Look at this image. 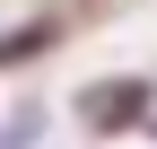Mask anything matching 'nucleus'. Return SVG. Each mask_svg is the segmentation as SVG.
<instances>
[{
    "instance_id": "nucleus-1",
    "label": "nucleus",
    "mask_w": 157,
    "mask_h": 149,
    "mask_svg": "<svg viewBox=\"0 0 157 149\" xmlns=\"http://www.w3.org/2000/svg\"><path fill=\"white\" fill-rule=\"evenodd\" d=\"M140 97H148L140 79H122V88H87L78 114H87V123H122V114H140Z\"/></svg>"
}]
</instances>
